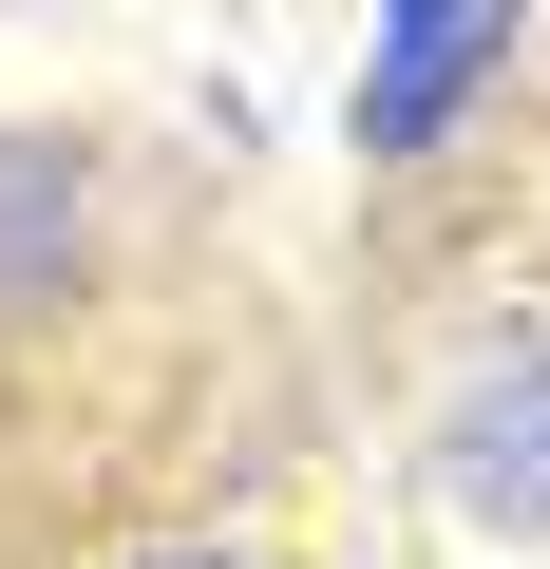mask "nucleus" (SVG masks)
Masks as SVG:
<instances>
[{
  "label": "nucleus",
  "mask_w": 550,
  "mask_h": 569,
  "mask_svg": "<svg viewBox=\"0 0 550 569\" xmlns=\"http://www.w3.org/2000/svg\"><path fill=\"white\" fill-rule=\"evenodd\" d=\"M437 493L474 531H550V342H493L437 418Z\"/></svg>",
  "instance_id": "obj_1"
},
{
  "label": "nucleus",
  "mask_w": 550,
  "mask_h": 569,
  "mask_svg": "<svg viewBox=\"0 0 550 569\" xmlns=\"http://www.w3.org/2000/svg\"><path fill=\"white\" fill-rule=\"evenodd\" d=\"M512 58V0H380V58H361V152L456 133V96Z\"/></svg>",
  "instance_id": "obj_2"
}]
</instances>
